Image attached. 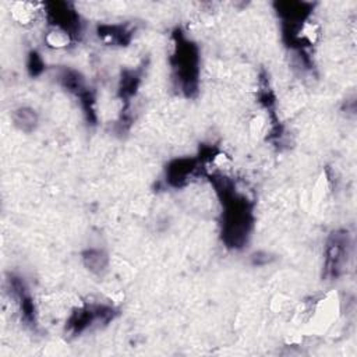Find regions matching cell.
Listing matches in <instances>:
<instances>
[{"mask_svg": "<svg viewBox=\"0 0 357 357\" xmlns=\"http://www.w3.org/2000/svg\"><path fill=\"white\" fill-rule=\"evenodd\" d=\"M176 38L177 43L174 47L173 67L177 71V79L180 81L181 89L190 96L194 91H197L198 50L181 33H178Z\"/></svg>", "mask_w": 357, "mask_h": 357, "instance_id": "cell-2", "label": "cell"}, {"mask_svg": "<svg viewBox=\"0 0 357 357\" xmlns=\"http://www.w3.org/2000/svg\"><path fill=\"white\" fill-rule=\"evenodd\" d=\"M29 70H32L33 68V75H36V74H39L42 70H43V61H42V59L33 52V53H31V56H29Z\"/></svg>", "mask_w": 357, "mask_h": 357, "instance_id": "cell-8", "label": "cell"}, {"mask_svg": "<svg viewBox=\"0 0 357 357\" xmlns=\"http://www.w3.org/2000/svg\"><path fill=\"white\" fill-rule=\"evenodd\" d=\"M13 120L17 128L24 132H32L38 126V114L31 107H20L13 113Z\"/></svg>", "mask_w": 357, "mask_h": 357, "instance_id": "cell-6", "label": "cell"}, {"mask_svg": "<svg viewBox=\"0 0 357 357\" xmlns=\"http://www.w3.org/2000/svg\"><path fill=\"white\" fill-rule=\"evenodd\" d=\"M349 248H350V238L346 230H336L333 231L325 247V264L324 271L325 276L329 279L337 278L344 272L349 259Z\"/></svg>", "mask_w": 357, "mask_h": 357, "instance_id": "cell-3", "label": "cell"}, {"mask_svg": "<svg viewBox=\"0 0 357 357\" xmlns=\"http://www.w3.org/2000/svg\"><path fill=\"white\" fill-rule=\"evenodd\" d=\"M195 170V162L191 159H180L174 160L167 169V180L172 185H181L188 176H191Z\"/></svg>", "mask_w": 357, "mask_h": 357, "instance_id": "cell-5", "label": "cell"}, {"mask_svg": "<svg viewBox=\"0 0 357 357\" xmlns=\"http://www.w3.org/2000/svg\"><path fill=\"white\" fill-rule=\"evenodd\" d=\"M84 264L85 266L93 272V273H100L102 271L106 269L107 265V257L103 251L100 250H88L84 252Z\"/></svg>", "mask_w": 357, "mask_h": 357, "instance_id": "cell-7", "label": "cell"}, {"mask_svg": "<svg viewBox=\"0 0 357 357\" xmlns=\"http://www.w3.org/2000/svg\"><path fill=\"white\" fill-rule=\"evenodd\" d=\"M215 188L223 205V240L229 247L240 248L247 243V237L250 236L252 225L251 206L243 195L233 190L231 183L225 180V177H219V180L215 181Z\"/></svg>", "mask_w": 357, "mask_h": 357, "instance_id": "cell-1", "label": "cell"}, {"mask_svg": "<svg viewBox=\"0 0 357 357\" xmlns=\"http://www.w3.org/2000/svg\"><path fill=\"white\" fill-rule=\"evenodd\" d=\"M47 17L49 21L68 38L79 33L81 31L78 14L66 3H52L50 8L47 10Z\"/></svg>", "mask_w": 357, "mask_h": 357, "instance_id": "cell-4", "label": "cell"}]
</instances>
